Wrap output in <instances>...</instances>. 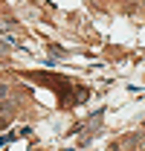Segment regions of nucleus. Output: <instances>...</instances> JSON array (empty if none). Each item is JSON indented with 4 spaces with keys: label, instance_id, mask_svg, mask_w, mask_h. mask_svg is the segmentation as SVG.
Returning <instances> with one entry per match:
<instances>
[{
    "label": "nucleus",
    "instance_id": "f257e3e1",
    "mask_svg": "<svg viewBox=\"0 0 145 151\" xmlns=\"http://www.w3.org/2000/svg\"><path fill=\"white\" fill-rule=\"evenodd\" d=\"M3 96H6V87H3V84H0V99H3Z\"/></svg>",
    "mask_w": 145,
    "mask_h": 151
}]
</instances>
